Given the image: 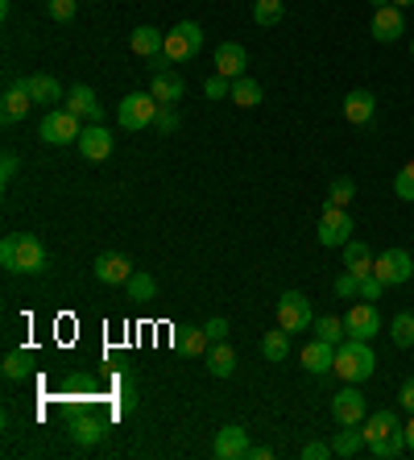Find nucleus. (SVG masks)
<instances>
[{"instance_id": "15", "label": "nucleus", "mask_w": 414, "mask_h": 460, "mask_svg": "<svg viewBox=\"0 0 414 460\" xmlns=\"http://www.w3.org/2000/svg\"><path fill=\"white\" fill-rule=\"evenodd\" d=\"M75 146H79V154L87 157V162H104V157L112 154V133H108L104 125H83Z\"/></svg>"}, {"instance_id": "21", "label": "nucleus", "mask_w": 414, "mask_h": 460, "mask_svg": "<svg viewBox=\"0 0 414 460\" xmlns=\"http://www.w3.org/2000/svg\"><path fill=\"white\" fill-rule=\"evenodd\" d=\"M390 432H398V415L386 407V411H369L365 424H361V436H365V448L369 444H377V440H386Z\"/></svg>"}, {"instance_id": "51", "label": "nucleus", "mask_w": 414, "mask_h": 460, "mask_svg": "<svg viewBox=\"0 0 414 460\" xmlns=\"http://www.w3.org/2000/svg\"><path fill=\"white\" fill-rule=\"evenodd\" d=\"M390 4H398V9H406V4H414V0H390Z\"/></svg>"}, {"instance_id": "48", "label": "nucleus", "mask_w": 414, "mask_h": 460, "mask_svg": "<svg viewBox=\"0 0 414 460\" xmlns=\"http://www.w3.org/2000/svg\"><path fill=\"white\" fill-rule=\"evenodd\" d=\"M398 402H402L406 411L414 415V377H406V382H402V390H398Z\"/></svg>"}, {"instance_id": "30", "label": "nucleus", "mask_w": 414, "mask_h": 460, "mask_svg": "<svg viewBox=\"0 0 414 460\" xmlns=\"http://www.w3.org/2000/svg\"><path fill=\"white\" fill-rule=\"evenodd\" d=\"M71 436H75V444H79V448H95V444H100V436H104V424H100V419H75Z\"/></svg>"}, {"instance_id": "44", "label": "nucleus", "mask_w": 414, "mask_h": 460, "mask_svg": "<svg viewBox=\"0 0 414 460\" xmlns=\"http://www.w3.org/2000/svg\"><path fill=\"white\" fill-rule=\"evenodd\" d=\"M328 456H336V448L323 444V440H311L307 448H303V460H328Z\"/></svg>"}, {"instance_id": "22", "label": "nucleus", "mask_w": 414, "mask_h": 460, "mask_svg": "<svg viewBox=\"0 0 414 460\" xmlns=\"http://www.w3.org/2000/svg\"><path fill=\"white\" fill-rule=\"evenodd\" d=\"M373 262H377V257H373V249H369L365 241H348V245H344V270H348V274L369 278V274H373Z\"/></svg>"}, {"instance_id": "31", "label": "nucleus", "mask_w": 414, "mask_h": 460, "mask_svg": "<svg viewBox=\"0 0 414 460\" xmlns=\"http://www.w3.org/2000/svg\"><path fill=\"white\" fill-rule=\"evenodd\" d=\"M390 340L398 344V349H410L414 344V315L410 311H398L390 319Z\"/></svg>"}, {"instance_id": "8", "label": "nucleus", "mask_w": 414, "mask_h": 460, "mask_svg": "<svg viewBox=\"0 0 414 460\" xmlns=\"http://www.w3.org/2000/svg\"><path fill=\"white\" fill-rule=\"evenodd\" d=\"M331 415H336V424H340V427H361V424H365L369 407H365V394L356 390V382H348V386L331 399Z\"/></svg>"}, {"instance_id": "52", "label": "nucleus", "mask_w": 414, "mask_h": 460, "mask_svg": "<svg viewBox=\"0 0 414 460\" xmlns=\"http://www.w3.org/2000/svg\"><path fill=\"white\" fill-rule=\"evenodd\" d=\"M369 4H373V9H381V4H390V0H369Z\"/></svg>"}, {"instance_id": "13", "label": "nucleus", "mask_w": 414, "mask_h": 460, "mask_svg": "<svg viewBox=\"0 0 414 460\" xmlns=\"http://www.w3.org/2000/svg\"><path fill=\"white\" fill-rule=\"evenodd\" d=\"M298 361H303V369L307 374H315V377H328L331 369H336V344H328V340H311L307 349L298 352Z\"/></svg>"}, {"instance_id": "16", "label": "nucleus", "mask_w": 414, "mask_h": 460, "mask_svg": "<svg viewBox=\"0 0 414 460\" xmlns=\"http://www.w3.org/2000/svg\"><path fill=\"white\" fill-rule=\"evenodd\" d=\"M248 448H253V444H248V432L240 424H228L224 432H220V436H215V456L220 460H245L248 456Z\"/></svg>"}, {"instance_id": "23", "label": "nucleus", "mask_w": 414, "mask_h": 460, "mask_svg": "<svg viewBox=\"0 0 414 460\" xmlns=\"http://www.w3.org/2000/svg\"><path fill=\"white\" fill-rule=\"evenodd\" d=\"M162 42L166 34H158L154 25H137L129 34V50L137 54V59H154V54H162Z\"/></svg>"}, {"instance_id": "26", "label": "nucleus", "mask_w": 414, "mask_h": 460, "mask_svg": "<svg viewBox=\"0 0 414 460\" xmlns=\"http://www.w3.org/2000/svg\"><path fill=\"white\" fill-rule=\"evenodd\" d=\"M261 357L273 365L290 357V332H286L282 324H278V332H265V336H261Z\"/></svg>"}, {"instance_id": "53", "label": "nucleus", "mask_w": 414, "mask_h": 460, "mask_svg": "<svg viewBox=\"0 0 414 460\" xmlns=\"http://www.w3.org/2000/svg\"><path fill=\"white\" fill-rule=\"evenodd\" d=\"M410 59H414V37H410Z\"/></svg>"}, {"instance_id": "33", "label": "nucleus", "mask_w": 414, "mask_h": 460, "mask_svg": "<svg viewBox=\"0 0 414 460\" xmlns=\"http://www.w3.org/2000/svg\"><path fill=\"white\" fill-rule=\"evenodd\" d=\"M207 344H212V340H207V332H203V327H183V332H178V349L191 352V357L207 352Z\"/></svg>"}, {"instance_id": "7", "label": "nucleus", "mask_w": 414, "mask_h": 460, "mask_svg": "<svg viewBox=\"0 0 414 460\" xmlns=\"http://www.w3.org/2000/svg\"><path fill=\"white\" fill-rule=\"evenodd\" d=\"M373 274H377L386 286H402L414 278V257L406 249H386V254L373 262Z\"/></svg>"}, {"instance_id": "4", "label": "nucleus", "mask_w": 414, "mask_h": 460, "mask_svg": "<svg viewBox=\"0 0 414 460\" xmlns=\"http://www.w3.org/2000/svg\"><path fill=\"white\" fill-rule=\"evenodd\" d=\"M203 50V29L195 21H178L175 29H166V42H162V54L170 62H187Z\"/></svg>"}, {"instance_id": "37", "label": "nucleus", "mask_w": 414, "mask_h": 460, "mask_svg": "<svg viewBox=\"0 0 414 460\" xmlns=\"http://www.w3.org/2000/svg\"><path fill=\"white\" fill-rule=\"evenodd\" d=\"M394 195H398V199H410V204H414V162H406V166L394 174Z\"/></svg>"}, {"instance_id": "18", "label": "nucleus", "mask_w": 414, "mask_h": 460, "mask_svg": "<svg viewBox=\"0 0 414 460\" xmlns=\"http://www.w3.org/2000/svg\"><path fill=\"white\" fill-rule=\"evenodd\" d=\"M248 67V50L240 42H220L215 50V75H224V79H240Z\"/></svg>"}, {"instance_id": "20", "label": "nucleus", "mask_w": 414, "mask_h": 460, "mask_svg": "<svg viewBox=\"0 0 414 460\" xmlns=\"http://www.w3.org/2000/svg\"><path fill=\"white\" fill-rule=\"evenodd\" d=\"M150 92H154L158 104H178V100L187 96V79L178 71H158L154 84H150Z\"/></svg>"}, {"instance_id": "46", "label": "nucleus", "mask_w": 414, "mask_h": 460, "mask_svg": "<svg viewBox=\"0 0 414 460\" xmlns=\"http://www.w3.org/2000/svg\"><path fill=\"white\" fill-rule=\"evenodd\" d=\"M203 332H207V340H228V319H220V315H215V319H207V324H203Z\"/></svg>"}, {"instance_id": "25", "label": "nucleus", "mask_w": 414, "mask_h": 460, "mask_svg": "<svg viewBox=\"0 0 414 460\" xmlns=\"http://www.w3.org/2000/svg\"><path fill=\"white\" fill-rule=\"evenodd\" d=\"M207 369H212V377H232V369H237V352L228 349V340H215L212 349H207Z\"/></svg>"}, {"instance_id": "50", "label": "nucleus", "mask_w": 414, "mask_h": 460, "mask_svg": "<svg viewBox=\"0 0 414 460\" xmlns=\"http://www.w3.org/2000/svg\"><path fill=\"white\" fill-rule=\"evenodd\" d=\"M406 448L414 452V419H410V424H406Z\"/></svg>"}, {"instance_id": "45", "label": "nucleus", "mask_w": 414, "mask_h": 460, "mask_svg": "<svg viewBox=\"0 0 414 460\" xmlns=\"http://www.w3.org/2000/svg\"><path fill=\"white\" fill-rule=\"evenodd\" d=\"M17 170H21V157H17V154L0 157V182H12V179H17Z\"/></svg>"}, {"instance_id": "19", "label": "nucleus", "mask_w": 414, "mask_h": 460, "mask_svg": "<svg viewBox=\"0 0 414 460\" xmlns=\"http://www.w3.org/2000/svg\"><path fill=\"white\" fill-rule=\"evenodd\" d=\"M373 112H377V96H373L369 87H356V92L344 96V117H348V125H369Z\"/></svg>"}, {"instance_id": "40", "label": "nucleus", "mask_w": 414, "mask_h": 460, "mask_svg": "<svg viewBox=\"0 0 414 460\" xmlns=\"http://www.w3.org/2000/svg\"><path fill=\"white\" fill-rule=\"evenodd\" d=\"M336 295H340V299H356V295H361V278L344 270L340 278H336Z\"/></svg>"}, {"instance_id": "39", "label": "nucleus", "mask_w": 414, "mask_h": 460, "mask_svg": "<svg viewBox=\"0 0 414 460\" xmlns=\"http://www.w3.org/2000/svg\"><path fill=\"white\" fill-rule=\"evenodd\" d=\"M203 96H207V100H224V96H232V79H224V75H212V79L203 84Z\"/></svg>"}, {"instance_id": "9", "label": "nucleus", "mask_w": 414, "mask_h": 460, "mask_svg": "<svg viewBox=\"0 0 414 460\" xmlns=\"http://www.w3.org/2000/svg\"><path fill=\"white\" fill-rule=\"evenodd\" d=\"M29 109H34V96H29L25 79L9 75V84H4V100H0V121L17 125V121H25V117H29Z\"/></svg>"}, {"instance_id": "17", "label": "nucleus", "mask_w": 414, "mask_h": 460, "mask_svg": "<svg viewBox=\"0 0 414 460\" xmlns=\"http://www.w3.org/2000/svg\"><path fill=\"white\" fill-rule=\"evenodd\" d=\"M406 34V17L398 4H381L377 12H373V37L377 42H398V37Z\"/></svg>"}, {"instance_id": "38", "label": "nucleus", "mask_w": 414, "mask_h": 460, "mask_svg": "<svg viewBox=\"0 0 414 460\" xmlns=\"http://www.w3.org/2000/svg\"><path fill=\"white\" fill-rule=\"evenodd\" d=\"M25 374H29V357H25V352H9V357H4V377H9V382H21Z\"/></svg>"}, {"instance_id": "43", "label": "nucleus", "mask_w": 414, "mask_h": 460, "mask_svg": "<svg viewBox=\"0 0 414 460\" xmlns=\"http://www.w3.org/2000/svg\"><path fill=\"white\" fill-rule=\"evenodd\" d=\"M46 9H50V17H54V21H71L79 4H75V0H50Z\"/></svg>"}, {"instance_id": "32", "label": "nucleus", "mask_w": 414, "mask_h": 460, "mask_svg": "<svg viewBox=\"0 0 414 460\" xmlns=\"http://www.w3.org/2000/svg\"><path fill=\"white\" fill-rule=\"evenodd\" d=\"M331 448H336V456H356V452L365 448V436H361V427H344V432H336Z\"/></svg>"}, {"instance_id": "34", "label": "nucleus", "mask_w": 414, "mask_h": 460, "mask_svg": "<svg viewBox=\"0 0 414 460\" xmlns=\"http://www.w3.org/2000/svg\"><path fill=\"white\" fill-rule=\"evenodd\" d=\"M311 327H315V336H320V340H328V344H340V340H344V332H348L340 315H323V319H315V324H311Z\"/></svg>"}, {"instance_id": "10", "label": "nucleus", "mask_w": 414, "mask_h": 460, "mask_svg": "<svg viewBox=\"0 0 414 460\" xmlns=\"http://www.w3.org/2000/svg\"><path fill=\"white\" fill-rule=\"evenodd\" d=\"M46 270V245L37 237H17V249H12V274H42Z\"/></svg>"}, {"instance_id": "35", "label": "nucleus", "mask_w": 414, "mask_h": 460, "mask_svg": "<svg viewBox=\"0 0 414 460\" xmlns=\"http://www.w3.org/2000/svg\"><path fill=\"white\" fill-rule=\"evenodd\" d=\"M282 12H286L282 0H253V21L257 25H278Z\"/></svg>"}, {"instance_id": "1", "label": "nucleus", "mask_w": 414, "mask_h": 460, "mask_svg": "<svg viewBox=\"0 0 414 460\" xmlns=\"http://www.w3.org/2000/svg\"><path fill=\"white\" fill-rule=\"evenodd\" d=\"M373 369H377V352L369 349V340L348 336L336 344V369H331V374H340L344 382H356V386H361V382L373 377Z\"/></svg>"}, {"instance_id": "12", "label": "nucleus", "mask_w": 414, "mask_h": 460, "mask_svg": "<svg viewBox=\"0 0 414 460\" xmlns=\"http://www.w3.org/2000/svg\"><path fill=\"white\" fill-rule=\"evenodd\" d=\"M92 274L104 282V286H125V282L133 278V262L125 254H100L92 262Z\"/></svg>"}, {"instance_id": "27", "label": "nucleus", "mask_w": 414, "mask_h": 460, "mask_svg": "<svg viewBox=\"0 0 414 460\" xmlns=\"http://www.w3.org/2000/svg\"><path fill=\"white\" fill-rule=\"evenodd\" d=\"M406 448V427H398V432H390L386 440H377V444H369V456L373 460H394V456H402Z\"/></svg>"}, {"instance_id": "2", "label": "nucleus", "mask_w": 414, "mask_h": 460, "mask_svg": "<svg viewBox=\"0 0 414 460\" xmlns=\"http://www.w3.org/2000/svg\"><path fill=\"white\" fill-rule=\"evenodd\" d=\"M158 109H162V104L154 100V92H129V96L120 100L117 117L129 133H137V129H150V125L158 121Z\"/></svg>"}, {"instance_id": "47", "label": "nucleus", "mask_w": 414, "mask_h": 460, "mask_svg": "<svg viewBox=\"0 0 414 460\" xmlns=\"http://www.w3.org/2000/svg\"><path fill=\"white\" fill-rule=\"evenodd\" d=\"M12 249H17V237H4L0 241V266L4 270H12Z\"/></svg>"}, {"instance_id": "3", "label": "nucleus", "mask_w": 414, "mask_h": 460, "mask_svg": "<svg viewBox=\"0 0 414 460\" xmlns=\"http://www.w3.org/2000/svg\"><path fill=\"white\" fill-rule=\"evenodd\" d=\"M79 133H83V121L71 109H50L42 117V129H37V137L46 146H71V141H79Z\"/></svg>"}, {"instance_id": "42", "label": "nucleus", "mask_w": 414, "mask_h": 460, "mask_svg": "<svg viewBox=\"0 0 414 460\" xmlns=\"http://www.w3.org/2000/svg\"><path fill=\"white\" fill-rule=\"evenodd\" d=\"M381 291H386V282H381L377 274H369V278H361V299H369V303H377Z\"/></svg>"}, {"instance_id": "36", "label": "nucleus", "mask_w": 414, "mask_h": 460, "mask_svg": "<svg viewBox=\"0 0 414 460\" xmlns=\"http://www.w3.org/2000/svg\"><path fill=\"white\" fill-rule=\"evenodd\" d=\"M356 199V182L348 179V174H340V179H331V191H328V204L336 207H348Z\"/></svg>"}, {"instance_id": "29", "label": "nucleus", "mask_w": 414, "mask_h": 460, "mask_svg": "<svg viewBox=\"0 0 414 460\" xmlns=\"http://www.w3.org/2000/svg\"><path fill=\"white\" fill-rule=\"evenodd\" d=\"M125 295H129L133 303H150V299H158V282L150 278V274H137V270H133V278L125 282Z\"/></svg>"}, {"instance_id": "5", "label": "nucleus", "mask_w": 414, "mask_h": 460, "mask_svg": "<svg viewBox=\"0 0 414 460\" xmlns=\"http://www.w3.org/2000/svg\"><path fill=\"white\" fill-rule=\"evenodd\" d=\"M356 232V220L348 216V207H336L328 204L320 216V245H328V249H344V245L353 241Z\"/></svg>"}, {"instance_id": "24", "label": "nucleus", "mask_w": 414, "mask_h": 460, "mask_svg": "<svg viewBox=\"0 0 414 460\" xmlns=\"http://www.w3.org/2000/svg\"><path fill=\"white\" fill-rule=\"evenodd\" d=\"M25 87H29V96H34V104H59V100H67V92L59 87V79L54 75H29L25 79Z\"/></svg>"}, {"instance_id": "6", "label": "nucleus", "mask_w": 414, "mask_h": 460, "mask_svg": "<svg viewBox=\"0 0 414 460\" xmlns=\"http://www.w3.org/2000/svg\"><path fill=\"white\" fill-rule=\"evenodd\" d=\"M278 324H282L290 336L315 324V311H311V299H307V295H303V291H286L282 299H278Z\"/></svg>"}, {"instance_id": "49", "label": "nucleus", "mask_w": 414, "mask_h": 460, "mask_svg": "<svg viewBox=\"0 0 414 460\" xmlns=\"http://www.w3.org/2000/svg\"><path fill=\"white\" fill-rule=\"evenodd\" d=\"M270 456H273V452H270V448H261V444H257V448H248L245 460H270Z\"/></svg>"}, {"instance_id": "28", "label": "nucleus", "mask_w": 414, "mask_h": 460, "mask_svg": "<svg viewBox=\"0 0 414 460\" xmlns=\"http://www.w3.org/2000/svg\"><path fill=\"white\" fill-rule=\"evenodd\" d=\"M232 104H240V109H257L261 104V84L253 79V75H240V79H232Z\"/></svg>"}, {"instance_id": "11", "label": "nucleus", "mask_w": 414, "mask_h": 460, "mask_svg": "<svg viewBox=\"0 0 414 460\" xmlns=\"http://www.w3.org/2000/svg\"><path fill=\"white\" fill-rule=\"evenodd\" d=\"M344 327H348V336H356V340H373L386 324H381L377 303H369V299H365V303H356L353 311L344 315Z\"/></svg>"}, {"instance_id": "14", "label": "nucleus", "mask_w": 414, "mask_h": 460, "mask_svg": "<svg viewBox=\"0 0 414 460\" xmlns=\"http://www.w3.org/2000/svg\"><path fill=\"white\" fill-rule=\"evenodd\" d=\"M62 109H71L79 121H87V125H100L104 121V109H100V100H95V92L92 87H71L67 92V100H62Z\"/></svg>"}, {"instance_id": "41", "label": "nucleus", "mask_w": 414, "mask_h": 460, "mask_svg": "<svg viewBox=\"0 0 414 460\" xmlns=\"http://www.w3.org/2000/svg\"><path fill=\"white\" fill-rule=\"evenodd\" d=\"M158 133H175L178 129V112H175V104H162V109H158Z\"/></svg>"}]
</instances>
